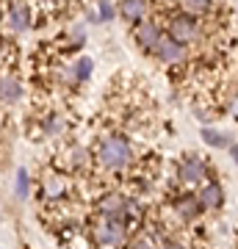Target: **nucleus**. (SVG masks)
<instances>
[{
	"instance_id": "nucleus-11",
	"label": "nucleus",
	"mask_w": 238,
	"mask_h": 249,
	"mask_svg": "<svg viewBox=\"0 0 238 249\" xmlns=\"http://www.w3.org/2000/svg\"><path fill=\"white\" fill-rule=\"evenodd\" d=\"M122 17L128 19H141L144 17V11H147V3L144 0H122Z\"/></svg>"
},
{
	"instance_id": "nucleus-19",
	"label": "nucleus",
	"mask_w": 238,
	"mask_h": 249,
	"mask_svg": "<svg viewBox=\"0 0 238 249\" xmlns=\"http://www.w3.org/2000/svg\"><path fill=\"white\" fill-rule=\"evenodd\" d=\"M47 194L58 196V194H61V183H58V180H47Z\"/></svg>"
},
{
	"instance_id": "nucleus-9",
	"label": "nucleus",
	"mask_w": 238,
	"mask_h": 249,
	"mask_svg": "<svg viewBox=\"0 0 238 249\" xmlns=\"http://www.w3.org/2000/svg\"><path fill=\"white\" fill-rule=\"evenodd\" d=\"M161 39V31H158V25H152V22H141L139 28H136V42H139L141 47H150L152 50V45Z\"/></svg>"
},
{
	"instance_id": "nucleus-1",
	"label": "nucleus",
	"mask_w": 238,
	"mask_h": 249,
	"mask_svg": "<svg viewBox=\"0 0 238 249\" xmlns=\"http://www.w3.org/2000/svg\"><path fill=\"white\" fill-rule=\"evenodd\" d=\"M133 152H130V144L125 142V139H106L103 142V147H100V163L106 166V169H125L128 163H130Z\"/></svg>"
},
{
	"instance_id": "nucleus-13",
	"label": "nucleus",
	"mask_w": 238,
	"mask_h": 249,
	"mask_svg": "<svg viewBox=\"0 0 238 249\" xmlns=\"http://www.w3.org/2000/svg\"><path fill=\"white\" fill-rule=\"evenodd\" d=\"M202 142L211 144V147H227L233 139H227L224 133H219V130H211V127H202Z\"/></svg>"
},
{
	"instance_id": "nucleus-18",
	"label": "nucleus",
	"mask_w": 238,
	"mask_h": 249,
	"mask_svg": "<svg viewBox=\"0 0 238 249\" xmlns=\"http://www.w3.org/2000/svg\"><path fill=\"white\" fill-rule=\"evenodd\" d=\"M83 158H86V152L80 150V147H75V150H70V166H75V169H78L80 163H83Z\"/></svg>"
},
{
	"instance_id": "nucleus-7",
	"label": "nucleus",
	"mask_w": 238,
	"mask_h": 249,
	"mask_svg": "<svg viewBox=\"0 0 238 249\" xmlns=\"http://www.w3.org/2000/svg\"><path fill=\"white\" fill-rule=\"evenodd\" d=\"M100 208H103V213L108 216V219H116V222H122L125 216H128V199H122V196H106L103 202H100Z\"/></svg>"
},
{
	"instance_id": "nucleus-14",
	"label": "nucleus",
	"mask_w": 238,
	"mask_h": 249,
	"mask_svg": "<svg viewBox=\"0 0 238 249\" xmlns=\"http://www.w3.org/2000/svg\"><path fill=\"white\" fill-rule=\"evenodd\" d=\"M92 70H94L92 58H78V61H75V70H72V75H75L78 80H86L89 75H92Z\"/></svg>"
},
{
	"instance_id": "nucleus-15",
	"label": "nucleus",
	"mask_w": 238,
	"mask_h": 249,
	"mask_svg": "<svg viewBox=\"0 0 238 249\" xmlns=\"http://www.w3.org/2000/svg\"><path fill=\"white\" fill-rule=\"evenodd\" d=\"M28 194H31V178H28L25 169H19L17 172V196L19 199H25Z\"/></svg>"
},
{
	"instance_id": "nucleus-2",
	"label": "nucleus",
	"mask_w": 238,
	"mask_h": 249,
	"mask_svg": "<svg viewBox=\"0 0 238 249\" xmlns=\"http://www.w3.org/2000/svg\"><path fill=\"white\" fill-rule=\"evenodd\" d=\"M152 50H155V55H158L161 61H166V64H180L185 58V45L175 42L172 36H169V39H164V36H161L158 42L152 45Z\"/></svg>"
},
{
	"instance_id": "nucleus-8",
	"label": "nucleus",
	"mask_w": 238,
	"mask_h": 249,
	"mask_svg": "<svg viewBox=\"0 0 238 249\" xmlns=\"http://www.w3.org/2000/svg\"><path fill=\"white\" fill-rule=\"evenodd\" d=\"M200 205L202 208H221L224 205V188L219 183H208L200 191Z\"/></svg>"
},
{
	"instance_id": "nucleus-10",
	"label": "nucleus",
	"mask_w": 238,
	"mask_h": 249,
	"mask_svg": "<svg viewBox=\"0 0 238 249\" xmlns=\"http://www.w3.org/2000/svg\"><path fill=\"white\" fill-rule=\"evenodd\" d=\"M97 235H100V241H103V244H111V247H114V244H119V241H122V235H125L122 222H116V219H108V224L97 232Z\"/></svg>"
},
{
	"instance_id": "nucleus-12",
	"label": "nucleus",
	"mask_w": 238,
	"mask_h": 249,
	"mask_svg": "<svg viewBox=\"0 0 238 249\" xmlns=\"http://www.w3.org/2000/svg\"><path fill=\"white\" fill-rule=\"evenodd\" d=\"M200 211H202V205H200V199H194V196H183V199L177 202V213L183 216V219H194Z\"/></svg>"
},
{
	"instance_id": "nucleus-21",
	"label": "nucleus",
	"mask_w": 238,
	"mask_h": 249,
	"mask_svg": "<svg viewBox=\"0 0 238 249\" xmlns=\"http://www.w3.org/2000/svg\"><path fill=\"white\" fill-rule=\"evenodd\" d=\"M164 249H185V247H183V244H166Z\"/></svg>"
},
{
	"instance_id": "nucleus-6",
	"label": "nucleus",
	"mask_w": 238,
	"mask_h": 249,
	"mask_svg": "<svg viewBox=\"0 0 238 249\" xmlns=\"http://www.w3.org/2000/svg\"><path fill=\"white\" fill-rule=\"evenodd\" d=\"M9 25L14 28L17 34H22V31L31 28V9H28L25 3H14L9 9Z\"/></svg>"
},
{
	"instance_id": "nucleus-3",
	"label": "nucleus",
	"mask_w": 238,
	"mask_h": 249,
	"mask_svg": "<svg viewBox=\"0 0 238 249\" xmlns=\"http://www.w3.org/2000/svg\"><path fill=\"white\" fill-rule=\"evenodd\" d=\"M169 36L175 39V42H180V45H185V42H191V39H197V25L191 17H175L172 19V25H169Z\"/></svg>"
},
{
	"instance_id": "nucleus-5",
	"label": "nucleus",
	"mask_w": 238,
	"mask_h": 249,
	"mask_svg": "<svg viewBox=\"0 0 238 249\" xmlns=\"http://www.w3.org/2000/svg\"><path fill=\"white\" fill-rule=\"evenodd\" d=\"M19 97H22V83H19L14 75H3V78H0V103L14 106Z\"/></svg>"
},
{
	"instance_id": "nucleus-17",
	"label": "nucleus",
	"mask_w": 238,
	"mask_h": 249,
	"mask_svg": "<svg viewBox=\"0 0 238 249\" xmlns=\"http://www.w3.org/2000/svg\"><path fill=\"white\" fill-rule=\"evenodd\" d=\"M114 17V6H111V3H108V0H100V11H97V19H111Z\"/></svg>"
},
{
	"instance_id": "nucleus-20",
	"label": "nucleus",
	"mask_w": 238,
	"mask_h": 249,
	"mask_svg": "<svg viewBox=\"0 0 238 249\" xmlns=\"http://www.w3.org/2000/svg\"><path fill=\"white\" fill-rule=\"evenodd\" d=\"M130 249H150V244H144V241H139V244H133Z\"/></svg>"
},
{
	"instance_id": "nucleus-4",
	"label": "nucleus",
	"mask_w": 238,
	"mask_h": 249,
	"mask_svg": "<svg viewBox=\"0 0 238 249\" xmlns=\"http://www.w3.org/2000/svg\"><path fill=\"white\" fill-rule=\"evenodd\" d=\"M205 172H208L205 160H200V158H185L183 163H180V169H177V178L183 180V183H200V180L205 178Z\"/></svg>"
},
{
	"instance_id": "nucleus-16",
	"label": "nucleus",
	"mask_w": 238,
	"mask_h": 249,
	"mask_svg": "<svg viewBox=\"0 0 238 249\" xmlns=\"http://www.w3.org/2000/svg\"><path fill=\"white\" fill-rule=\"evenodd\" d=\"M180 6H183L188 14H202L208 9V0H180Z\"/></svg>"
}]
</instances>
